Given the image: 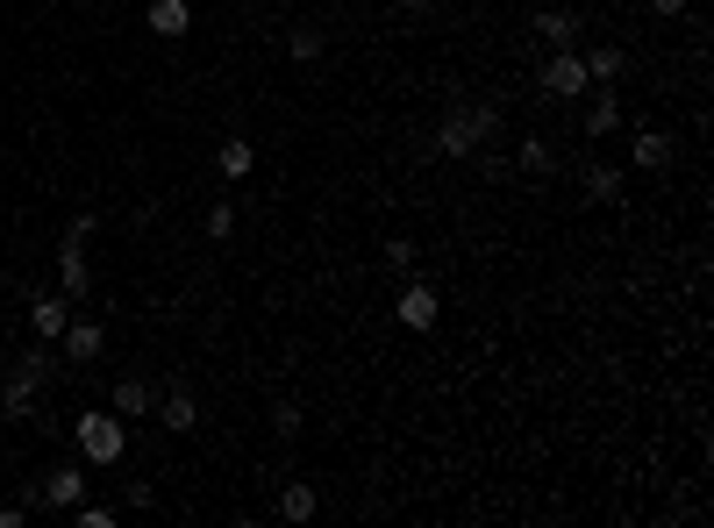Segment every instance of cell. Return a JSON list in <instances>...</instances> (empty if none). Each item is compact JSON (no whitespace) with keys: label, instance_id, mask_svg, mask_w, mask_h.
<instances>
[{"label":"cell","instance_id":"6da1fadb","mask_svg":"<svg viewBox=\"0 0 714 528\" xmlns=\"http://www.w3.org/2000/svg\"><path fill=\"white\" fill-rule=\"evenodd\" d=\"M486 136H500V108H450L436 122V158H479Z\"/></svg>","mask_w":714,"mask_h":528},{"label":"cell","instance_id":"7a4b0ae2","mask_svg":"<svg viewBox=\"0 0 714 528\" xmlns=\"http://www.w3.org/2000/svg\"><path fill=\"white\" fill-rule=\"evenodd\" d=\"M72 443H79V457L86 464H100V472H108V464H121V450H129V429H121V414L108 407V414H79L72 421Z\"/></svg>","mask_w":714,"mask_h":528},{"label":"cell","instance_id":"3957f363","mask_svg":"<svg viewBox=\"0 0 714 528\" xmlns=\"http://www.w3.org/2000/svg\"><path fill=\"white\" fill-rule=\"evenodd\" d=\"M393 314H401V328H436L444 322V300H436V285L422 279V271H407L401 300H393Z\"/></svg>","mask_w":714,"mask_h":528},{"label":"cell","instance_id":"277c9868","mask_svg":"<svg viewBox=\"0 0 714 528\" xmlns=\"http://www.w3.org/2000/svg\"><path fill=\"white\" fill-rule=\"evenodd\" d=\"M543 94H557V100L594 94V79H586V57H579V51H551V65H543Z\"/></svg>","mask_w":714,"mask_h":528},{"label":"cell","instance_id":"5b68a950","mask_svg":"<svg viewBox=\"0 0 714 528\" xmlns=\"http://www.w3.org/2000/svg\"><path fill=\"white\" fill-rule=\"evenodd\" d=\"M57 285H65V300L79 308V300H94V265H86V244H57Z\"/></svg>","mask_w":714,"mask_h":528},{"label":"cell","instance_id":"8992f818","mask_svg":"<svg viewBox=\"0 0 714 528\" xmlns=\"http://www.w3.org/2000/svg\"><path fill=\"white\" fill-rule=\"evenodd\" d=\"M57 343H65V365H94V357H100V343H108V328H100L94 314H72Z\"/></svg>","mask_w":714,"mask_h":528},{"label":"cell","instance_id":"52a82bcc","mask_svg":"<svg viewBox=\"0 0 714 528\" xmlns=\"http://www.w3.org/2000/svg\"><path fill=\"white\" fill-rule=\"evenodd\" d=\"M36 493H43V507H79L86 500V472L79 464H51V472L36 478Z\"/></svg>","mask_w":714,"mask_h":528},{"label":"cell","instance_id":"ba28073f","mask_svg":"<svg viewBox=\"0 0 714 528\" xmlns=\"http://www.w3.org/2000/svg\"><path fill=\"white\" fill-rule=\"evenodd\" d=\"M65 322H72V300L65 293H36V300H29V328H36V343H57V336H65Z\"/></svg>","mask_w":714,"mask_h":528},{"label":"cell","instance_id":"9c48e42d","mask_svg":"<svg viewBox=\"0 0 714 528\" xmlns=\"http://www.w3.org/2000/svg\"><path fill=\"white\" fill-rule=\"evenodd\" d=\"M536 36L551 43V51H579V14H572L565 0H551V8L536 14Z\"/></svg>","mask_w":714,"mask_h":528},{"label":"cell","instance_id":"30bf717a","mask_svg":"<svg viewBox=\"0 0 714 528\" xmlns=\"http://www.w3.org/2000/svg\"><path fill=\"white\" fill-rule=\"evenodd\" d=\"M158 429H172V435H193V429H201V400H193L187 386H172V394L158 400Z\"/></svg>","mask_w":714,"mask_h":528},{"label":"cell","instance_id":"8fae6325","mask_svg":"<svg viewBox=\"0 0 714 528\" xmlns=\"http://www.w3.org/2000/svg\"><path fill=\"white\" fill-rule=\"evenodd\" d=\"M36 394H43V386L29 379V371H8V379H0V414L29 421V414H36Z\"/></svg>","mask_w":714,"mask_h":528},{"label":"cell","instance_id":"7c38bea8","mask_svg":"<svg viewBox=\"0 0 714 528\" xmlns=\"http://www.w3.org/2000/svg\"><path fill=\"white\" fill-rule=\"evenodd\" d=\"M621 193H629V179H621L615 164H586V201L594 207H615Z\"/></svg>","mask_w":714,"mask_h":528},{"label":"cell","instance_id":"4fadbf2b","mask_svg":"<svg viewBox=\"0 0 714 528\" xmlns=\"http://www.w3.org/2000/svg\"><path fill=\"white\" fill-rule=\"evenodd\" d=\"M251 164H257V150L243 143V136H222V143H215V172L222 179H251Z\"/></svg>","mask_w":714,"mask_h":528},{"label":"cell","instance_id":"5bb4252c","mask_svg":"<svg viewBox=\"0 0 714 528\" xmlns=\"http://www.w3.org/2000/svg\"><path fill=\"white\" fill-rule=\"evenodd\" d=\"M150 29H158L164 43L187 36V29H193V8H187V0H150Z\"/></svg>","mask_w":714,"mask_h":528},{"label":"cell","instance_id":"9a60e30c","mask_svg":"<svg viewBox=\"0 0 714 528\" xmlns=\"http://www.w3.org/2000/svg\"><path fill=\"white\" fill-rule=\"evenodd\" d=\"M615 129H621V100H615V86H600L586 100V136H615Z\"/></svg>","mask_w":714,"mask_h":528},{"label":"cell","instance_id":"2e32d148","mask_svg":"<svg viewBox=\"0 0 714 528\" xmlns=\"http://www.w3.org/2000/svg\"><path fill=\"white\" fill-rule=\"evenodd\" d=\"M621 72H629V57H621L615 43H594V51H586V79H594V86H615Z\"/></svg>","mask_w":714,"mask_h":528},{"label":"cell","instance_id":"e0dca14e","mask_svg":"<svg viewBox=\"0 0 714 528\" xmlns=\"http://www.w3.org/2000/svg\"><path fill=\"white\" fill-rule=\"evenodd\" d=\"M150 407H158V394H150V379H121V386H115V414H121V421L150 414Z\"/></svg>","mask_w":714,"mask_h":528},{"label":"cell","instance_id":"ac0fdd59","mask_svg":"<svg viewBox=\"0 0 714 528\" xmlns=\"http://www.w3.org/2000/svg\"><path fill=\"white\" fill-rule=\"evenodd\" d=\"M315 507H322V500H315L308 478H294V486L279 493V521H315Z\"/></svg>","mask_w":714,"mask_h":528},{"label":"cell","instance_id":"d6986e66","mask_svg":"<svg viewBox=\"0 0 714 528\" xmlns=\"http://www.w3.org/2000/svg\"><path fill=\"white\" fill-rule=\"evenodd\" d=\"M636 164H643V172H664V164H672V136L643 129V136H636Z\"/></svg>","mask_w":714,"mask_h":528},{"label":"cell","instance_id":"ffe728a7","mask_svg":"<svg viewBox=\"0 0 714 528\" xmlns=\"http://www.w3.org/2000/svg\"><path fill=\"white\" fill-rule=\"evenodd\" d=\"M322 51H329V36H322V29H315V22H300L294 36H286V57H294V65H315V57H322Z\"/></svg>","mask_w":714,"mask_h":528},{"label":"cell","instance_id":"44dd1931","mask_svg":"<svg viewBox=\"0 0 714 528\" xmlns=\"http://www.w3.org/2000/svg\"><path fill=\"white\" fill-rule=\"evenodd\" d=\"M386 271H401V279H407V271H422V250L407 244V236H393V244H386Z\"/></svg>","mask_w":714,"mask_h":528},{"label":"cell","instance_id":"7402d4cb","mask_svg":"<svg viewBox=\"0 0 714 528\" xmlns=\"http://www.w3.org/2000/svg\"><path fill=\"white\" fill-rule=\"evenodd\" d=\"M522 172H557V150L543 143V136H529V143H522Z\"/></svg>","mask_w":714,"mask_h":528},{"label":"cell","instance_id":"603a6c76","mask_svg":"<svg viewBox=\"0 0 714 528\" xmlns=\"http://www.w3.org/2000/svg\"><path fill=\"white\" fill-rule=\"evenodd\" d=\"M300 429H308V421H300V407H294V400H279V407H271V435H286V443H294Z\"/></svg>","mask_w":714,"mask_h":528},{"label":"cell","instance_id":"cb8c5ba5","mask_svg":"<svg viewBox=\"0 0 714 528\" xmlns=\"http://www.w3.org/2000/svg\"><path fill=\"white\" fill-rule=\"evenodd\" d=\"M207 236H215V244H230V236H236V207H230V201L207 207Z\"/></svg>","mask_w":714,"mask_h":528},{"label":"cell","instance_id":"d4e9b609","mask_svg":"<svg viewBox=\"0 0 714 528\" xmlns=\"http://www.w3.org/2000/svg\"><path fill=\"white\" fill-rule=\"evenodd\" d=\"M14 371H29V379H36V386H51V371H57V365H51V351H43V343H36V351H29V357H22V365H14Z\"/></svg>","mask_w":714,"mask_h":528},{"label":"cell","instance_id":"484cf974","mask_svg":"<svg viewBox=\"0 0 714 528\" xmlns=\"http://www.w3.org/2000/svg\"><path fill=\"white\" fill-rule=\"evenodd\" d=\"M72 521H79V528H115V507H94V500H79V507H72Z\"/></svg>","mask_w":714,"mask_h":528},{"label":"cell","instance_id":"4316f807","mask_svg":"<svg viewBox=\"0 0 714 528\" xmlns=\"http://www.w3.org/2000/svg\"><path fill=\"white\" fill-rule=\"evenodd\" d=\"M121 500L143 515V507H158V486H150V478H129V486H121Z\"/></svg>","mask_w":714,"mask_h":528},{"label":"cell","instance_id":"83f0119b","mask_svg":"<svg viewBox=\"0 0 714 528\" xmlns=\"http://www.w3.org/2000/svg\"><path fill=\"white\" fill-rule=\"evenodd\" d=\"M686 8H693V0H650V14H658V22H679Z\"/></svg>","mask_w":714,"mask_h":528},{"label":"cell","instance_id":"f1b7e54d","mask_svg":"<svg viewBox=\"0 0 714 528\" xmlns=\"http://www.w3.org/2000/svg\"><path fill=\"white\" fill-rule=\"evenodd\" d=\"M29 521V500H14V507H0V528H22Z\"/></svg>","mask_w":714,"mask_h":528},{"label":"cell","instance_id":"f546056e","mask_svg":"<svg viewBox=\"0 0 714 528\" xmlns=\"http://www.w3.org/2000/svg\"><path fill=\"white\" fill-rule=\"evenodd\" d=\"M401 8H407V14H429V8H436V0H401Z\"/></svg>","mask_w":714,"mask_h":528}]
</instances>
